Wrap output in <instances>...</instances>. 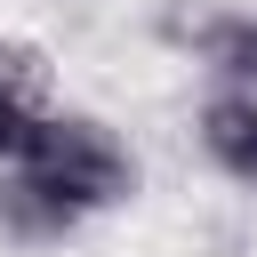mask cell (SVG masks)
I'll use <instances>...</instances> for the list:
<instances>
[{
    "label": "cell",
    "instance_id": "6da1fadb",
    "mask_svg": "<svg viewBox=\"0 0 257 257\" xmlns=\"http://www.w3.org/2000/svg\"><path fill=\"white\" fill-rule=\"evenodd\" d=\"M16 169H24L48 201H64L72 217L120 209V201L137 193V153H128L104 120H88V112H40V128H32V145H24Z\"/></svg>",
    "mask_w": 257,
    "mask_h": 257
},
{
    "label": "cell",
    "instance_id": "7a4b0ae2",
    "mask_svg": "<svg viewBox=\"0 0 257 257\" xmlns=\"http://www.w3.org/2000/svg\"><path fill=\"white\" fill-rule=\"evenodd\" d=\"M201 153H209L233 185L257 193V96H249V88H217V96L201 104Z\"/></svg>",
    "mask_w": 257,
    "mask_h": 257
},
{
    "label": "cell",
    "instance_id": "3957f363",
    "mask_svg": "<svg viewBox=\"0 0 257 257\" xmlns=\"http://www.w3.org/2000/svg\"><path fill=\"white\" fill-rule=\"evenodd\" d=\"M193 56L225 80V88H249L257 96V16H241V8H217V16H201V32H193Z\"/></svg>",
    "mask_w": 257,
    "mask_h": 257
},
{
    "label": "cell",
    "instance_id": "277c9868",
    "mask_svg": "<svg viewBox=\"0 0 257 257\" xmlns=\"http://www.w3.org/2000/svg\"><path fill=\"white\" fill-rule=\"evenodd\" d=\"M0 225H8L16 241H56V233H72L80 217H72L64 201H48L24 169H8V177H0Z\"/></svg>",
    "mask_w": 257,
    "mask_h": 257
},
{
    "label": "cell",
    "instance_id": "5b68a950",
    "mask_svg": "<svg viewBox=\"0 0 257 257\" xmlns=\"http://www.w3.org/2000/svg\"><path fill=\"white\" fill-rule=\"evenodd\" d=\"M32 128H40V104H32L24 72H16V64H0V169H16V161H24Z\"/></svg>",
    "mask_w": 257,
    "mask_h": 257
}]
</instances>
